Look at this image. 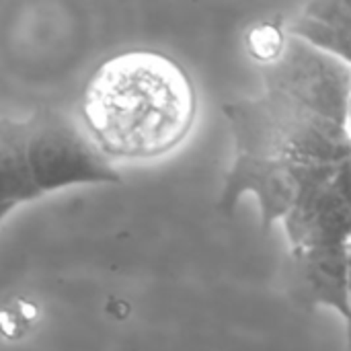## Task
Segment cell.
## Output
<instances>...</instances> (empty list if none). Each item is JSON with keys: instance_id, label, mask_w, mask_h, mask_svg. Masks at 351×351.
Masks as SVG:
<instances>
[{"instance_id": "52a82bcc", "label": "cell", "mask_w": 351, "mask_h": 351, "mask_svg": "<svg viewBox=\"0 0 351 351\" xmlns=\"http://www.w3.org/2000/svg\"><path fill=\"white\" fill-rule=\"evenodd\" d=\"M302 294L319 306L350 319L351 247H317L292 251Z\"/></svg>"}, {"instance_id": "6da1fadb", "label": "cell", "mask_w": 351, "mask_h": 351, "mask_svg": "<svg viewBox=\"0 0 351 351\" xmlns=\"http://www.w3.org/2000/svg\"><path fill=\"white\" fill-rule=\"evenodd\" d=\"M197 111L195 88L173 58L130 49L103 62L82 95V125L109 158H156L179 146Z\"/></svg>"}, {"instance_id": "277c9868", "label": "cell", "mask_w": 351, "mask_h": 351, "mask_svg": "<svg viewBox=\"0 0 351 351\" xmlns=\"http://www.w3.org/2000/svg\"><path fill=\"white\" fill-rule=\"evenodd\" d=\"M267 93H278L300 107L346 125L351 99V66L327 49L292 35L280 58L261 66Z\"/></svg>"}, {"instance_id": "5b68a950", "label": "cell", "mask_w": 351, "mask_h": 351, "mask_svg": "<svg viewBox=\"0 0 351 351\" xmlns=\"http://www.w3.org/2000/svg\"><path fill=\"white\" fill-rule=\"evenodd\" d=\"M335 169H300L302 191L284 220L292 251L351 247V204L335 183Z\"/></svg>"}, {"instance_id": "30bf717a", "label": "cell", "mask_w": 351, "mask_h": 351, "mask_svg": "<svg viewBox=\"0 0 351 351\" xmlns=\"http://www.w3.org/2000/svg\"><path fill=\"white\" fill-rule=\"evenodd\" d=\"M286 41H288V33H284L276 25H259L251 29L247 37V47H249V53L261 66H267L280 58V53L286 47Z\"/></svg>"}, {"instance_id": "8fae6325", "label": "cell", "mask_w": 351, "mask_h": 351, "mask_svg": "<svg viewBox=\"0 0 351 351\" xmlns=\"http://www.w3.org/2000/svg\"><path fill=\"white\" fill-rule=\"evenodd\" d=\"M302 16L337 31H351V0H317L304 6Z\"/></svg>"}, {"instance_id": "4fadbf2b", "label": "cell", "mask_w": 351, "mask_h": 351, "mask_svg": "<svg viewBox=\"0 0 351 351\" xmlns=\"http://www.w3.org/2000/svg\"><path fill=\"white\" fill-rule=\"evenodd\" d=\"M350 308H351V278H350ZM348 350L351 351V313L348 319Z\"/></svg>"}, {"instance_id": "7a4b0ae2", "label": "cell", "mask_w": 351, "mask_h": 351, "mask_svg": "<svg viewBox=\"0 0 351 351\" xmlns=\"http://www.w3.org/2000/svg\"><path fill=\"white\" fill-rule=\"evenodd\" d=\"M237 154L278 158L298 169H333L351 160L348 128L278 95L224 105Z\"/></svg>"}, {"instance_id": "5bb4252c", "label": "cell", "mask_w": 351, "mask_h": 351, "mask_svg": "<svg viewBox=\"0 0 351 351\" xmlns=\"http://www.w3.org/2000/svg\"><path fill=\"white\" fill-rule=\"evenodd\" d=\"M346 128H348V134L351 138V99H350V109H348V119H346Z\"/></svg>"}, {"instance_id": "ba28073f", "label": "cell", "mask_w": 351, "mask_h": 351, "mask_svg": "<svg viewBox=\"0 0 351 351\" xmlns=\"http://www.w3.org/2000/svg\"><path fill=\"white\" fill-rule=\"evenodd\" d=\"M29 121L2 117L0 121V218L12 208L41 197L29 162Z\"/></svg>"}, {"instance_id": "9c48e42d", "label": "cell", "mask_w": 351, "mask_h": 351, "mask_svg": "<svg viewBox=\"0 0 351 351\" xmlns=\"http://www.w3.org/2000/svg\"><path fill=\"white\" fill-rule=\"evenodd\" d=\"M290 33L327 49L329 53L341 58L348 66H351V31H337L300 14L290 27Z\"/></svg>"}, {"instance_id": "8992f818", "label": "cell", "mask_w": 351, "mask_h": 351, "mask_svg": "<svg viewBox=\"0 0 351 351\" xmlns=\"http://www.w3.org/2000/svg\"><path fill=\"white\" fill-rule=\"evenodd\" d=\"M302 191V173L298 167L253 154H237L226 173L218 208L232 214L243 193H253L261 212V230L284 222Z\"/></svg>"}, {"instance_id": "3957f363", "label": "cell", "mask_w": 351, "mask_h": 351, "mask_svg": "<svg viewBox=\"0 0 351 351\" xmlns=\"http://www.w3.org/2000/svg\"><path fill=\"white\" fill-rule=\"evenodd\" d=\"M29 121V162L41 195L76 185L121 183L111 158L86 130L56 111H41Z\"/></svg>"}, {"instance_id": "7c38bea8", "label": "cell", "mask_w": 351, "mask_h": 351, "mask_svg": "<svg viewBox=\"0 0 351 351\" xmlns=\"http://www.w3.org/2000/svg\"><path fill=\"white\" fill-rule=\"evenodd\" d=\"M335 183H337V187L343 191V195L348 197V202L351 204V160L339 165L335 169Z\"/></svg>"}]
</instances>
